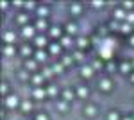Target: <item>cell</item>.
Segmentation results:
<instances>
[{"instance_id": "cell-1", "label": "cell", "mask_w": 134, "mask_h": 120, "mask_svg": "<svg viewBox=\"0 0 134 120\" xmlns=\"http://www.w3.org/2000/svg\"><path fill=\"white\" fill-rule=\"evenodd\" d=\"M113 47H114V43L111 40H104L102 43H100V56L102 58H105V59H109L111 58V54H113Z\"/></svg>"}, {"instance_id": "cell-2", "label": "cell", "mask_w": 134, "mask_h": 120, "mask_svg": "<svg viewBox=\"0 0 134 120\" xmlns=\"http://www.w3.org/2000/svg\"><path fill=\"white\" fill-rule=\"evenodd\" d=\"M5 104H7L9 108H14V106L18 104V99H16L14 95H11V97H7V100H5Z\"/></svg>"}, {"instance_id": "cell-3", "label": "cell", "mask_w": 134, "mask_h": 120, "mask_svg": "<svg viewBox=\"0 0 134 120\" xmlns=\"http://www.w3.org/2000/svg\"><path fill=\"white\" fill-rule=\"evenodd\" d=\"M100 88H102V90H109V88H111V82L107 79H104L102 82H100Z\"/></svg>"}, {"instance_id": "cell-4", "label": "cell", "mask_w": 134, "mask_h": 120, "mask_svg": "<svg viewBox=\"0 0 134 120\" xmlns=\"http://www.w3.org/2000/svg\"><path fill=\"white\" fill-rule=\"evenodd\" d=\"M32 32H34L32 27H29V25H27V27H23V36H32Z\"/></svg>"}, {"instance_id": "cell-5", "label": "cell", "mask_w": 134, "mask_h": 120, "mask_svg": "<svg viewBox=\"0 0 134 120\" xmlns=\"http://www.w3.org/2000/svg\"><path fill=\"white\" fill-rule=\"evenodd\" d=\"M45 43H47V40H45L43 36H38V38H36V45H38V47H43Z\"/></svg>"}, {"instance_id": "cell-6", "label": "cell", "mask_w": 134, "mask_h": 120, "mask_svg": "<svg viewBox=\"0 0 134 120\" xmlns=\"http://www.w3.org/2000/svg\"><path fill=\"white\" fill-rule=\"evenodd\" d=\"M45 58H47V56H45V52H41V50H38V52H36V59H38V61H43Z\"/></svg>"}, {"instance_id": "cell-7", "label": "cell", "mask_w": 134, "mask_h": 120, "mask_svg": "<svg viewBox=\"0 0 134 120\" xmlns=\"http://www.w3.org/2000/svg\"><path fill=\"white\" fill-rule=\"evenodd\" d=\"M36 27H38V29H47V23H45V20H40L38 22V23H36Z\"/></svg>"}, {"instance_id": "cell-8", "label": "cell", "mask_w": 134, "mask_h": 120, "mask_svg": "<svg viewBox=\"0 0 134 120\" xmlns=\"http://www.w3.org/2000/svg\"><path fill=\"white\" fill-rule=\"evenodd\" d=\"M77 43H79V47H86V45H88V40H86V38H79Z\"/></svg>"}, {"instance_id": "cell-9", "label": "cell", "mask_w": 134, "mask_h": 120, "mask_svg": "<svg viewBox=\"0 0 134 120\" xmlns=\"http://www.w3.org/2000/svg\"><path fill=\"white\" fill-rule=\"evenodd\" d=\"M25 66H27L29 70H34V68H36V63H34V61H27V65H25Z\"/></svg>"}, {"instance_id": "cell-10", "label": "cell", "mask_w": 134, "mask_h": 120, "mask_svg": "<svg viewBox=\"0 0 134 120\" xmlns=\"http://www.w3.org/2000/svg\"><path fill=\"white\" fill-rule=\"evenodd\" d=\"M34 95H36V99H41L43 95H45V91H43V90H36V91H34Z\"/></svg>"}, {"instance_id": "cell-11", "label": "cell", "mask_w": 134, "mask_h": 120, "mask_svg": "<svg viewBox=\"0 0 134 120\" xmlns=\"http://www.w3.org/2000/svg\"><path fill=\"white\" fill-rule=\"evenodd\" d=\"M82 75L90 77V75H91V68H88V66H86V68H82Z\"/></svg>"}, {"instance_id": "cell-12", "label": "cell", "mask_w": 134, "mask_h": 120, "mask_svg": "<svg viewBox=\"0 0 134 120\" xmlns=\"http://www.w3.org/2000/svg\"><path fill=\"white\" fill-rule=\"evenodd\" d=\"M131 30V25L129 23H122V32H129Z\"/></svg>"}, {"instance_id": "cell-13", "label": "cell", "mask_w": 134, "mask_h": 120, "mask_svg": "<svg viewBox=\"0 0 134 120\" xmlns=\"http://www.w3.org/2000/svg\"><path fill=\"white\" fill-rule=\"evenodd\" d=\"M13 40H14V34H13V32H7V34H5V41H9V43H11Z\"/></svg>"}, {"instance_id": "cell-14", "label": "cell", "mask_w": 134, "mask_h": 120, "mask_svg": "<svg viewBox=\"0 0 134 120\" xmlns=\"http://www.w3.org/2000/svg\"><path fill=\"white\" fill-rule=\"evenodd\" d=\"M114 16H116V18H124L125 14H124V11H122V9H118L116 13H114ZM125 18H127V16H125Z\"/></svg>"}, {"instance_id": "cell-15", "label": "cell", "mask_w": 134, "mask_h": 120, "mask_svg": "<svg viewBox=\"0 0 134 120\" xmlns=\"http://www.w3.org/2000/svg\"><path fill=\"white\" fill-rule=\"evenodd\" d=\"M50 34H52V36H59V34H61V30L57 29V27H54V29L50 30Z\"/></svg>"}, {"instance_id": "cell-16", "label": "cell", "mask_w": 134, "mask_h": 120, "mask_svg": "<svg viewBox=\"0 0 134 120\" xmlns=\"http://www.w3.org/2000/svg\"><path fill=\"white\" fill-rule=\"evenodd\" d=\"M52 70H54V72H57V74H59V72L63 70V65H57V63H55V65H54V68H52Z\"/></svg>"}, {"instance_id": "cell-17", "label": "cell", "mask_w": 134, "mask_h": 120, "mask_svg": "<svg viewBox=\"0 0 134 120\" xmlns=\"http://www.w3.org/2000/svg\"><path fill=\"white\" fill-rule=\"evenodd\" d=\"M61 43L64 45V47H68V45H70V38H68V36H66V38H63V40H61Z\"/></svg>"}, {"instance_id": "cell-18", "label": "cell", "mask_w": 134, "mask_h": 120, "mask_svg": "<svg viewBox=\"0 0 134 120\" xmlns=\"http://www.w3.org/2000/svg\"><path fill=\"white\" fill-rule=\"evenodd\" d=\"M52 72H54V70L47 68V70H43V75H45V77H50V75H52Z\"/></svg>"}, {"instance_id": "cell-19", "label": "cell", "mask_w": 134, "mask_h": 120, "mask_svg": "<svg viewBox=\"0 0 134 120\" xmlns=\"http://www.w3.org/2000/svg\"><path fill=\"white\" fill-rule=\"evenodd\" d=\"M66 29H68V32H75V30H77V27H75L73 23H70V25H68Z\"/></svg>"}, {"instance_id": "cell-20", "label": "cell", "mask_w": 134, "mask_h": 120, "mask_svg": "<svg viewBox=\"0 0 134 120\" xmlns=\"http://www.w3.org/2000/svg\"><path fill=\"white\" fill-rule=\"evenodd\" d=\"M50 50L54 52V54H57V52H59V45H52V47H50Z\"/></svg>"}, {"instance_id": "cell-21", "label": "cell", "mask_w": 134, "mask_h": 120, "mask_svg": "<svg viewBox=\"0 0 134 120\" xmlns=\"http://www.w3.org/2000/svg\"><path fill=\"white\" fill-rule=\"evenodd\" d=\"M38 13H40L41 16H45V14H47V7H40V9H38Z\"/></svg>"}, {"instance_id": "cell-22", "label": "cell", "mask_w": 134, "mask_h": 120, "mask_svg": "<svg viewBox=\"0 0 134 120\" xmlns=\"http://www.w3.org/2000/svg\"><path fill=\"white\" fill-rule=\"evenodd\" d=\"M72 97H73V95H72V91H64V99H66V100H70Z\"/></svg>"}, {"instance_id": "cell-23", "label": "cell", "mask_w": 134, "mask_h": 120, "mask_svg": "<svg viewBox=\"0 0 134 120\" xmlns=\"http://www.w3.org/2000/svg\"><path fill=\"white\" fill-rule=\"evenodd\" d=\"M86 113H88V115H90V117H91L93 113H95V108H91V106H90V108H88V109H86Z\"/></svg>"}, {"instance_id": "cell-24", "label": "cell", "mask_w": 134, "mask_h": 120, "mask_svg": "<svg viewBox=\"0 0 134 120\" xmlns=\"http://www.w3.org/2000/svg\"><path fill=\"white\" fill-rule=\"evenodd\" d=\"M127 22H134V13H129L127 14Z\"/></svg>"}, {"instance_id": "cell-25", "label": "cell", "mask_w": 134, "mask_h": 120, "mask_svg": "<svg viewBox=\"0 0 134 120\" xmlns=\"http://www.w3.org/2000/svg\"><path fill=\"white\" fill-rule=\"evenodd\" d=\"M23 109H25V111L31 109V102H23Z\"/></svg>"}, {"instance_id": "cell-26", "label": "cell", "mask_w": 134, "mask_h": 120, "mask_svg": "<svg viewBox=\"0 0 134 120\" xmlns=\"http://www.w3.org/2000/svg\"><path fill=\"white\" fill-rule=\"evenodd\" d=\"M79 95H88V90H86V88H81V90H79Z\"/></svg>"}, {"instance_id": "cell-27", "label": "cell", "mask_w": 134, "mask_h": 120, "mask_svg": "<svg viewBox=\"0 0 134 120\" xmlns=\"http://www.w3.org/2000/svg\"><path fill=\"white\" fill-rule=\"evenodd\" d=\"M21 52L27 56V54H31V49H29V47H23V49H21Z\"/></svg>"}, {"instance_id": "cell-28", "label": "cell", "mask_w": 134, "mask_h": 120, "mask_svg": "<svg viewBox=\"0 0 134 120\" xmlns=\"http://www.w3.org/2000/svg\"><path fill=\"white\" fill-rule=\"evenodd\" d=\"M129 68H131V66H129L127 63H124V65H122V70H124V72H127V70H129Z\"/></svg>"}, {"instance_id": "cell-29", "label": "cell", "mask_w": 134, "mask_h": 120, "mask_svg": "<svg viewBox=\"0 0 134 120\" xmlns=\"http://www.w3.org/2000/svg\"><path fill=\"white\" fill-rule=\"evenodd\" d=\"M13 52H14V50H13V47H7V49H5V54H7V56H9V54H13Z\"/></svg>"}, {"instance_id": "cell-30", "label": "cell", "mask_w": 134, "mask_h": 120, "mask_svg": "<svg viewBox=\"0 0 134 120\" xmlns=\"http://www.w3.org/2000/svg\"><path fill=\"white\" fill-rule=\"evenodd\" d=\"M118 117H116V113H109V120H116Z\"/></svg>"}, {"instance_id": "cell-31", "label": "cell", "mask_w": 134, "mask_h": 120, "mask_svg": "<svg viewBox=\"0 0 134 120\" xmlns=\"http://www.w3.org/2000/svg\"><path fill=\"white\" fill-rule=\"evenodd\" d=\"M34 82H36V84H40V82H41V77H40V75H36V77H34Z\"/></svg>"}, {"instance_id": "cell-32", "label": "cell", "mask_w": 134, "mask_h": 120, "mask_svg": "<svg viewBox=\"0 0 134 120\" xmlns=\"http://www.w3.org/2000/svg\"><path fill=\"white\" fill-rule=\"evenodd\" d=\"M75 59H82V54L81 52H75Z\"/></svg>"}, {"instance_id": "cell-33", "label": "cell", "mask_w": 134, "mask_h": 120, "mask_svg": "<svg viewBox=\"0 0 134 120\" xmlns=\"http://www.w3.org/2000/svg\"><path fill=\"white\" fill-rule=\"evenodd\" d=\"M48 93H50V95H54V93H55V88H54V86H52V88H48Z\"/></svg>"}, {"instance_id": "cell-34", "label": "cell", "mask_w": 134, "mask_h": 120, "mask_svg": "<svg viewBox=\"0 0 134 120\" xmlns=\"http://www.w3.org/2000/svg\"><path fill=\"white\" fill-rule=\"evenodd\" d=\"M38 120H47V117L45 115H38Z\"/></svg>"}, {"instance_id": "cell-35", "label": "cell", "mask_w": 134, "mask_h": 120, "mask_svg": "<svg viewBox=\"0 0 134 120\" xmlns=\"http://www.w3.org/2000/svg\"><path fill=\"white\" fill-rule=\"evenodd\" d=\"M132 45H134V38H132Z\"/></svg>"}, {"instance_id": "cell-36", "label": "cell", "mask_w": 134, "mask_h": 120, "mask_svg": "<svg viewBox=\"0 0 134 120\" xmlns=\"http://www.w3.org/2000/svg\"><path fill=\"white\" fill-rule=\"evenodd\" d=\"M125 120H131V118H125Z\"/></svg>"}, {"instance_id": "cell-37", "label": "cell", "mask_w": 134, "mask_h": 120, "mask_svg": "<svg viewBox=\"0 0 134 120\" xmlns=\"http://www.w3.org/2000/svg\"><path fill=\"white\" fill-rule=\"evenodd\" d=\"M132 81H134V75H132Z\"/></svg>"}]
</instances>
